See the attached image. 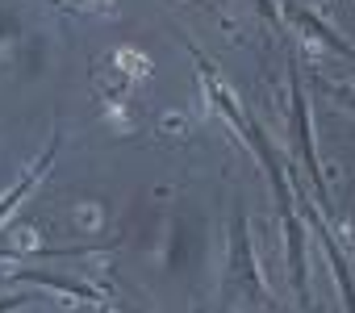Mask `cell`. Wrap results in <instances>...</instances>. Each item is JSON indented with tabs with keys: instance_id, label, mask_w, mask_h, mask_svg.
I'll use <instances>...</instances> for the list:
<instances>
[{
	"instance_id": "1",
	"label": "cell",
	"mask_w": 355,
	"mask_h": 313,
	"mask_svg": "<svg viewBox=\"0 0 355 313\" xmlns=\"http://www.w3.org/2000/svg\"><path fill=\"white\" fill-rule=\"evenodd\" d=\"M113 63L130 75V80H142V75H150V59H142L134 46H121L117 55H113Z\"/></svg>"
},
{
	"instance_id": "2",
	"label": "cell",
	"mask_w": 355,
	"mask_h": 313,
	"mask_svg": "<svg viewBox=\"0 0 355 313\" xmlns=\"http://www.w3.org/2000/svg\"><path fill=\"white\" fill-rule=\"evenodd\" d=\"M80 9H92V13H105V9H113V0H76Z\"/></svg>"
},
{
	"instance_id": "3",
	"label": "cell",
	"mask_w": 355,
	"mask_h": 313,
	"mask_svg": "<svg viewBox=\"0 0 355 313\" xmlns=\"http://www.w3.org/2000/svg\"><path fill=\"white\" fill-rule=\"evenodd\" d=\"M13 242H17V247H38L34 230H17V234H13Z\"/></svg>"
}]
</instances>
